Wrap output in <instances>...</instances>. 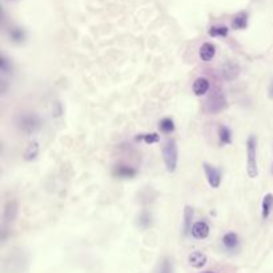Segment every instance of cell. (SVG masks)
I'll use <instances>...</instances> for the list:
<instances>
[{"label": "cell", "mask_w": 273, "mask_h": 273, "mask_svg": "<svg viewBox=\"0 0 273 273\" xmlns=\"http://www.w3.org/2000/svg\"><path fill=\"white\" fill-rule=\"evenodd\" d=\"M209 36L212 38H226L228 33H229V29L225 25H213L209 28Z\"/></svg>", "instance_id": "cell-19"}, {"label": "cell", "mask_w": 273, "mask_h": 273, "mask_svg": "<svg viewBox=\"0 0 273 273\" xmlns=\"http://www.w3.org/2000/svg\"><path fill=\"white\" fill-rule=\"evenodd\" d=\"M7 36L10 39V42L16 44V46H20V44H23L27 40L25 29L19 27V25H12V27H10L8 31H7Z\"/></svg>", "instance_id": "cell-6"}, {"label": "cell", "mask_w": 273, "mask_h": 273, "mask_svg": "<svg viewBox=\"0 0 273 273\" xmlns=\"http://www.w3.org/2000/svg\"><path fill=\"white\" fill-rule=\"evenodd\" d=\"M248 25V14L241 11L239 14H236L232 19V28L233 29H245Z\"/></svg>", "instance_id": "cell-16"}, {"label": "cell", "mask_w": 273, "mask_h": 273, "mask_svg": "<svg viewBox=\"0 0 273 273\" xmlns=\"http://www.w3.org/2000/svg\"><path fill=\"white\" fill-rule=\"evenodd\" d=\"M113 174L120 179H133L137 174V171L131 165L119 164L113 168Z\"/></svg>", "instance_id": "cell-8"}, {"label": "cell", "mask_w": 273, "mask_h": 273, "mask_svg": "<svg viewBox=\"0 0 273 273\" xmlns=\"http://www.w3.org/2000/svg\"><path fill=\"white\" fill-rule=\"evenodd\" d=\"M205 273H215V272H211V271H209V272H205Z\"/></svg>", "instance_id": "cell-28"}, {"label": "cell", "mask_w": 273, "mask_h": 273, "mask_svg": "<svg viewBox=\"0 0 273 273\" xmlns=\"http://www.w3.org/2000/svg\"><path fill=\"white\" fill-rule=\"evenodd\" d=\"M211 233V228L208 225V223L205 222H196L193 223L192 229H191V235L198 239V240H204L207 239L208 236Z\"/></svg>", "instance_id": "cell-7"}, {"label": "cell", "mask_w": 273, "mask_h": 273, "mask_svg": "<svg viewBox=\"0 0 273 273\" xmlns=\"http://www.w3.org/2000/svg\"><path fill=\"white\" fill-rule=\"evenodd\" d=\"M240 74V68L237 64H233V63H226L225 66L223 67V76L225 77V80L232 81L235 80L236 77Z\"/></svg>", "instance_id": "cell-14"}, {"label": "cell", "mask_w": 273, "mask_h": 273, "mask_svg": "<svg viewBox=\"0 0 273 273\" xmlns=\"http://www.w3.org/2000/svg\"><path fill=\"white\" fill-rule=\"evenodd\" d=\"M188 263L193 268H202L207 264V256L202 253V252L195 250V252H192L188 256Z\"/></svg>", "instance_id": "cell-12"}, {"label": "cell", "mask_w": 273, "mask_h": 273, "mask_svg": "<svg viewBox=\"0 0 273 273\" xmlns=\"http://www.w3.org/2000/svg\"><path fill=\"white\" fill-rule=\"evenodd\" d=\"M215 55H216V47L213 46L212 43H204L199 50V56L202 61L212 60Z\"/></svg>", "instance_id": "cell-11"}, {"label": "cell", "mask_w": 273, "mask_h": 273, "mask_svg": "<svg viewBox=\"0 0 273 273\" xmlns=\"http://www.w3.org/2000/svg\"><path fill=\"white\" fill-rule=\"evenodd\" d=\"M11 70H12V66H11V61L8 57L5 56V55H1V59H0V71L1 74H10Z\"/></svg>", "instance_id": "cell-23"}, {"label": "cell", "mask_w": 273, "mask_h": 273, "mask_svg": "<svg viewBox=\"0 0 273 273\" xmlns=\"http://www.w3.org/2000/svg\"><path fill=\"white\" fill-rule=\"evenodd\" d=\"M222 241L226 250H236L239 248V245H240L239 236L235 232H228V233H225V235L223 236Z\"/></svg>", "instance_id": "cell-9"}, {"label": "cell", "mask_w": 273, "mask_h": 273, "mask_svg": "<svg viewBox=\"0 0 273 273\" xmlns=\"http://www.w3.org/2000/svg\"><path fill=\"white\" fill-rule=\"evenodd\" d=\"M136 140H143L144 143L147 144H153V143H157L160 140V136H159V133H146V135H137Z\"/></svg>", "instance_id": "cell-22"}, {"label": "cell", "mask_w": 273, "mask_h": 273, "mask_svg": "<svg viewBox=\"0 0 273 273\" xmlns=\"http://www.w3.org/2000/svg\"><path fill=\"white\" fill-rule=\"evenodd\" d=\"M269 98L273 99V81L271 83V85H269Z\"/></svg>", "instance_id": "cell-26"}, {"label": "cell", "mask_w": 273, "mask_h": 273, "mask_svg": "<svg viewBox=\"0 0 273 273\" xmlns=\"http://www.w3.org/2000/svg\"><path fill=\"white\" fill-rule=\"evenodd\" d=\"M271 172H272V174H273V164H272V168H271Z\"/></svg>", "instance_id": "cell-27"}, {"label": "cell", "mask_w": 273, "mask_h": 273, "mask_svg": "<svg viewBox=\"0 0 273 273\" xmlns=\"http://www.w3.org/2000/svg\"><path fill=\"white\" fill-rule=\"evenodd\" d=\"M159 127H160L161 132H164V133H172L174 131V122L171 118L161 119Z\"/></svg>", "instance_id": "cell-21"}, {"label": "cell", "mask_w": 273, "mask_h": 273, "mask_svg": "<svg viewBox=\"0 0 273 273\" xmlns=\"http://www.w3.org/2000/svg\"><path fill=\"white\" fill-rule=\"evenodd\" d=\"M211 88V84H209V80L205 79V77H198L196 80L193 81V94L196 96H204L207 94L208 91Z\"/></svg>", "instance_id": "cell-10"}, {"label": "cell", "mask_w": 273, "mask_h": 273, "mask_svg": "<svg viewBox=\"0 0 273 273\" xmlns=\"http://www.w3.org/2000/svg\"><path fill=\"white\" fill-rule=\"evenodd\" d=\"M159 273H174V268H172V263L170 261V259H164V261L161 263L160 271Z\"/></svg>", "instance_id": "cell-25"}, {"label": "cell", "mask_w": 273, "mask_h": 273, "mask_svg": "<svg viewBox=\"0 0 273 273\" xmlns=\"http://www.w3.org/2000/svg\"><path fill=\"white\" fill-rule=\"evenodd\" d=\"M273 209V195L272 193H267L264 195L263 201H261V217L263 220H267Z\"/></svg>", "instance_id": "cell-13"}, {"label": "cell", "mask_w": 273, "mask_h": 273, "mask_svg": "<svg viewBox=\"0 0 273 273\" xmlns=\"http://www.w3.org/2000/svg\"><path fill=\"white\" fill-rule=\"evenodd\" d=\"M151 222H152V217L151 215L148 212H143L139 217V225L143 226V228H148V226H151Z\"/></svg>", "instance_id": "cell-24"}, {"label": "cell", "mask_w": 273, "mask_h": 273, "mask_svg": "<svg viewBox=\"0 0 273 273\" xmlns=\"http://www.w3.org/2000/svg\"><path fill=\"white\" fill-rule=\"evenodd\" d=\"M193 208L191 205H185L184 207V226H183V232L184 235L187 236L188 233H191V229H192V220H193Z\"/></svg>", "instance_id": "cell-15"}, {"label": "cell", "mask_w": 273, "mask_h": 273, "mask_svg": "<svg viewBox=\"0 0 273 273\" xmlns=\"http://www.w3.org/2000/svg\"><path fill=\"white\" fill-rule=\"evenodd\" d=\"M19 215V204L16 200H8L5 202L4 211H3V222L5 224H10L16 220V217Z\"/></svg>", "instance_id": "cell-5"}, {"label": "cell", "mask_w": 273, "mask_h": 273, "mask_svg": "<svg viewBox=\"0 0 273 273\" xmlns=\"http://www.w3.org/2000/svg\"><path fill=\"white\" fill-rule=\"evenodd\" d=\"M15 124H16L18 129L23 132V133L32 135L35 132H38L40 127H42V119L36 113L25 112L16 118Z\"/></svg>", "instance_id": "cell-1"}, {"label": "cell", "mask_w": 273, "mask_h": 273, "mask_svg": "<svg viewBox=\"0 0 273 273\" xmlns=\"http://www.w3.org/2000/svg\"><path fill=\"white\" fill-rule=\"evenodd\" d=\"M211 101L215 104H209V112H219L222 111L224 107H225V99L223 96H216V98H212Z\"/></svg>", "instance_id": "cell-20"}, {"label": "cell", "mask_w": 273, "mask_h": 273, "mask_svg": "<svg viewBox=\"0 0 273 273\" xmlns=\"http://www.w3.org/2000/svg\"><path fill=\"white\" fill-rule=\"evenodd\" d=\"M202 170L205 172V177L208 180V184L211 185V188L217 189L222 185V171L213 167V165L204 163L202 164Z\"/></svg>", "instance_id": "cell-4"}, {"label": "cell", "mask_w": 273, "mask_h": 273, "mask_svg": "<svg viewBox=\"0 0 273 273\" xmlns=\"http://www.w3.org/2000/svg\"><path fill=\"white\" fill-rule=\"evenodd\" d=\"M247 174L250 179L259 176L257 165V137L250 135L247 140Z\"/></svg>", "instance_id": "cell-2"}, {"label": "cell", "mask_w": 273, "mask_h": 273, "mask_svg": "<svg viewBox=\"0 0 273 273\" xmlns=\"http://www.w3.org/2000/svg\"><path fill=\"white\" fill-rule=\"evenodd\" d=\"M39 152H40V146H39V143L31 142L28 144V147L25 148V152H24V160L25 161L35 160V159L39 156Z\"/></svg>", "instance_id": "cell-17"}, {"label": "cell", "mask_w": 273, "mask_h": 273, "mask_svg": "<svg viewBox=\"0 0 273 273\" xmlns=\"http://www.w3.org/2000/svg\"><path fill=\"white\" fill-rule=\"evenodd\" d=\"M217 136H219V142H220L222 146H228V144L232 143V131L226 125H220L219 127Z\"/></svg>", "instance_id": "cell-18"}, {"label": "cell", "mask_w": 273, "mask_h": 273, "mask_svg": "<svg viewBox=\"0 0 273 273\" xmlns=\"http://www.w3.org/2000/svg\"><path fill=\"white\" fill-rule=\"evenodd\" d=\"M163 160L167 171L174 174L177 168V161H179V148L174 139L168 140L163 147Z\"/></svg>", "instance_id": "cell-3"}]
</instances>
